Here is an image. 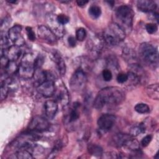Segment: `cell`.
Segmentation results:
<instances>
[{
	"label": "cell",
	"mask_w": 159,
	"mask_h": 159,
	"mask_svg": "<svg viewBox=\"0 0 159 159\" xmlns=\"http://www.w3.org/2000/svg\"><path fill=\"white\" fill-rule=\"evenodd\" d=\"M125 98V93L119 87H107L99 91L95 98L93 105L98 110L106 105H118Z\"/></svg>",
	"instance_id": "1"
},
{
	"label": "cell",
	"mask_w": 159,
	"mask_h": 159,
	"mask_svg": "<svg viewBox=\"0 0 159 159\" xmlns=\"http://www.w3.org/2000/svg\"><path fill=\"white\" fill-rule=\"evenodd\" d=\"M102 38L109 45H116L125 38V31L116 22L110 23L104 30Z\"/></svg>",
	"instance_id": "2"
},
{
	"label": "cell",
	"mask_w": 159,
	"mask_h": 159,
	"mask_svg": "<svg viewBox=\"0 0 159 159\" xmlns=\"http://www.w3.org/2000/svg\"><path fill=\"white\" fill-rule=\"evenodd\" d=\"M141 58L148 65L157 67L158 64V53L157 48L149 43H142L139 48Z\"/></svg>",
	"instance_id": "3"
},
{
	"label": "cell",
	"mask_w": 159,
	"mask_h": 159,
	"mask_svg": "<svg viewBox=\"0 0 159 159\" xmlns=\"http://www.w3.org/2000/svg\"><path fill=\"white\" fill-rule=\"evenodd\" d=\"M134 12L128 6L122 5L117 7L116 11V17L119 22L122 25L121 27L125 30V29H130L132 25Z\"/></svg>",
	"instance_id": "4"
},
{
	"label": "cell",
	"mask_w": 159,
	"mask_h": 159,
	"mask_svg": "<svg viewBox=\"0 0 159 159\" xmlns=\"http://www.w3.org/2000/svg\"><path fill=\"white\" fill-rule=\"evenodd\" d=\"M86 82V75L82 68L76 70L69 81L71 89L75 92L81 91L85 88Z\"/></svg>",
	"instance_id": "5"
},
{
	"label": "cell",
	"mask_w": 159,
	"mask_h": 159,
	"mask_svg": "<svg viewBox=\"0 0 159 159\" xmlns=\"http://www.w3.org/2000/svg\"><path fill=\"white\" fill-rule=\"evenodd\" d=\"M49 127L50 124L46 119L42 116H36L31 120L28 126V130L34 133H39L46 131Z\"/></svg>",
	"instance_id": "6"
},
{
	"label": "cell",
	"mask_w": 159,
	"mask_h": 159,
	"mask_svg": "<svg viewBox=\"0 0 159 159\" xmlns=\"http://www.w3.org/2000/svg\"><path fill=\"white\" fill-rule=\"evenodd\" d=\"M35 70L34 61L23 60L19 65L17 73L20 78L28 80L34 77Z\"/></svg>",
	"instance_id": "7"
},
{
	"label": "cell",
	"mask_w": 159,
	"mask_h": 159,
	"mask_svg": "<svg viewBox=\"0 0 159 159\" xmlns=\"http://www.w3.org/2000/svg\"><path fill=\"white\" fill-rule=\"evenodd\" d=\"M46 22L48 27L57 37H61L65 34L63 25L60 24L57 20V16L49 13L46 16Z\"/></svg>",
	"instance_id": "8"
},
{
	"label": "cell",
	"mask_w": 159,
	"mask_h": 159,
	"mask_svg": "<svg viewBox=\"0 0 159 159\" xmlns=\"http://www.w3.org/2000/svg\"><path fill=\"white\" fill-rule=\"evenodd\" d=\"M115 122V116L110 114H104L99 117L97 124L100 132L106 133L112 129Z\"/></svg>",
	"instance_id": "9"
},
{
	"label": "cell",
	"mask_w": 159,
	"mask_h": 159,
	"mask_svg": "<svg viewBox=\"0 0 159 159\" xmlns=\"http://www.w3.org/2000/svg\"><path fill=\"white\" fill-rule=\"evenodd\" d=\"M37 92L44 97L52 96L55 91V81L53 80H46L37 86Z\"/></svg>",
	"instance_id": "10"
},
{
	"label": "cell",
	"mask_w": 159,
	"mask_h": 159,
	"mask_svg": "<svg viewBox=\"0 0 159 159\" xmlns=\"http://www.w3.org/2000/svg\"><path fill=\"white\" fill-rule=\"evenodd\" d=\"M53 95H55V101H57V103L58 102L63 106L68 104L70 102V96L68 90L64 85L60 84L58 86L57 88H55V91Z\"/></svg>",
	"instance_id": "11"
},
{
	"label": "cell",
	"mask_w": 159,
	"mask_h": 159,
	"mask_svg": "<svg viewBox=\"0 0 159 159\" xmlns=\"http://www.w3.org/2000/svg\"><path fill=\"white\" fill-rule=\"evenodd\" d=\"M37 35L40 39L47 43H54L57 42V37L45 25H42L38 27Z\"/></svg>",
	"instance_id": "12"
},
{
	"label": "cell",
	"mask_w": 159,
	"mask_h": 159,
	"mask_svg": "<svg viewBox=\"0 0 159 159\" xmlns=\"http://www.w3.org/2000/svg\"><path fill=\"white\" fill-rule=\"evenodd\" d=\"M22 27L20 25H16L12 27L8 31L9 39L19 47L24 44V40L21 35Z\"/></svg>",
	"instance_id": "13"
},
{
	"label": "cell",
	"mask_w": 159,
	"mask_h": 159,
	"mask_svg": "<svg viewBox=\"0 0 159 159\" xmlns=\"http://www.w3.org/2000/svg\"><path fill=\"white\" fill-rule=\"evenodd\" d=\"M1 53H3L2 56H5L9 61H15L20 58L22 51L19 46L14 45L9 47L5 50L1 49Z\"/></svg>",
	"instance_id": "14"
},
{
	"label": "cell",
	"mask_w": 159,
	"mask_h": 159,
	"mask_svg": "<svg viewBox=\"0 0 159 159\" xmlns=\"http://www.w3.org/2000/svg\"><path fill=\"white\" fill-rule=\"evenodd\" d=\"M104 41L103 38L101 39L99 37H94V38L89 40L88 46L89 47V50H90L91 53L94 57H96L101 52L103 47Z\"/></svg>",
	"instance_id": "15"
},
{
	"label": "cell",
	"mask_w": 159,
	"mask_h": 159,
	"mask_svg": "<svg viewBox=\"0 0 159 159\" xmlns=\"http://www.w3.org/2000/svg\"><path fill=\"white\" fill-rule=\"evenodd\" d=\"M131 138L132 137L130 135L126 134H116L111 138L110 143L111 145L114 147H120L124 146L125 144V143Z\"/></svg>",
	"instance_id": "16"
},
{
	"label": "cell",
	"mask_w": 159,
	"mask_h": 159,
	"mask_svg": "<svg viewBox=\"0 0 159 159\" xmlns=\"http://www.w3.org/2000/svg\"><path fill=\"white\" fill-rule=\"evenodd\" d=\"M138 9L145 12H153L157 8V4L152 0H140L137 2Z\"/></svg>",
	"instance_id": "17"
},
{
	"label": "cell",
	"mask_w": 159,
	"mask_h": 159,
	"mask_svg": "<svg viewBox=\"0 0 159 159\" xmlns=\"http://www.w3.org/2000/svg\"><path fill=\"white\" fill-rule=\"evenodd\" d=\"M44 108L46 116L48 118L52 119L58 111V103L55 100H48L45 102Z\"/></svg>",
	"instance_id": "18"
},
{
	"label": "cell",
	"mask_w": 159,
	"mask_h": 159,
	"mask_svg": "<svg viewBox=\"0 0 159 159\" xmlns=\"http://www.w3.org/2000/svg\"><path fill=\"white\" fill-rule=\"evenodd\" d=\"M53 59L56 63L57 68L58 70L59 75L61 76H64L66 72V65L63 57L58 52L53 53Z\"/></svg>",
	"instance_id": "19"
},
{
	"label": "cell",
	"mask_w": 159,
	"mask_h": 159,
	"mask_svg": "<svg viewBox=\"0 0 159 159\" xmlns=\"http://www.w3.org/2000/svg\"><path fill=\"white\" fill-rule=\"evenodd\" d=\"M146 93L147 95L153 99L158 100L159 98V87L158 84H153L146 88Z\"/></svg>",
	"instance_id": "20"
},
{
	"label": "cell",
	"mask_w": 159,
	"mask_h": 159,
	"mask_svg": "<svg viewBox=\"0 0 159 159\" xmlns=\"http://www.w3.org/2000/svg\"><path fill=\"white\" fill-rule=\"evenodd\" d=\"M80 104L78 102H75L73 104V107L71 109L70 112L68 116V121L69 122H75L80 117V112L78 111V107L80 106Z\"/></svg>",
	"instance_id": "21"
},
{
	"label": "cell",
	"mask_w": 159,
	"mask_h": 159,
	"mask_svg": "<svg viewBox=\"0 0 159 159\" xmlns=\"http://www.w3.org/2000/svg\"><path fill=\"white\" fill-rule=\"evenodd\" d=\"M88 151L89 154L95 157H101L102 155V148L96 144L90 143L88 145Z\"/></svg>",
	"instance_id": "22"
},
{
	"label": "cell",
	"mask_w": 159,
	"mask_h": 159,
	"mask_svg": "<svg viewBox=\"0 0 159 159\" xmlns=\"http://www.w3.org/2000/svg\"><path fill=\"white\" fill-rule=\"evenodd\" d=\"M146 129V127L144 125V124H140L139 125L133 126L129 132V135L131 137H137L141 134L142 133L144 132Z\"/></svg>",
	"instance_id": "23"
},
{
	"label": "cell",
	"mask_w": 159,
	"mask_h": 159,
	"mask_svg": "<svg viewBox=\"0 0 159 159\" xmlns=\"http://www.w3.org/2000/svg\"><path fill=\"white\" fill-rule=\"evenodd\" d=\"M124 147H125L133 151V152H137L139 150V143L137 140L135 139H132V138L129 140L124 145Z\"/></svg>",
	"instance_id": "24"
},
{
	"label": "cell",
	"mask_w": 159,
	"mask_h": 159,
	"mask_svg": "<svg viewBox=\"0 0 159 159\" xmlns=\"http://www.w3.org/2000/svg\"><path fill=\"white\" fill-rule=\"evenodd\" d=\"M19 66L14 61H9L5 68V72L8 75H12L17 71Z\"/></svg>",
	"instance_id": "25"
},
{
	"label": "cell",
	"mask_w": 159,
	"mask_h": 159,
	"mask_svg": "<svg viewBox=\"0 0 159 159\" xmlns=\"http://www.w3.org/2000/svg\"><path fill=\"white\" fill-rule=\"evenodd\" d=\"M16 157L19 159H32L33 157L30 151L25 149H19L16 153Z\"/></svg>",
	"instance_id": "26"
},
{
	"label": "cell",
	"mask_w": 159,
	"mask_h": 159,
	"mask_svg": "<svg viewBox=\"0 0 159 159\" xmlns=\"http://www.w3.org/2000/svg\"><path fill=\"white\" fill-rule=\"evenodd\" d=\"M88 12L93 18L96 19L101 16V9L99 6H98L96 5H93L89 8Z\"/></svg>",
	"instance_id": "27"
},
{
	"label": "cell",
	"mask_w": 159,
	"mask_h": 159,
	"mask_svg": "<svg viewBox=\"0 0 159 159\" xmlns=\"http://www.w3.org/2000/svg\"><path fill=\"white\" fill-rule=\"evenodd\" d=\"M134 109L136 112L140 114H145L150 111V107L145 103H139L136 104Z\"/></svg>",
	"instance_id": "28"
},
{
	"label": "cell",
	"mask_w": 159,
	"mask_h": 159,
	"mask_svg": "<svg viewBox=\"0 0 159 159\" xmlns=\"http://www.w3.org/2000/svg\"><path fill=\"white\" fill-rule=\"evenodd\" d=\"M86 31L84 28H79L76 32V39L79 41H83L86 37Z\"/></svg>",
	"instance_id": "29"
},
{
	"label": "cell",
	"mask_w": 159,
	"mask_h": 159,
	"mask_svg": "<svg viewBox=\"0 0 159 159\" xmlns=\"http://www.w3.org/2000/svg\"><path fill=\"white\" fill-rule=\"evenodd\" d=\"M1 49H3L4 48L6 49L8 48V45H9V39L7 36L6 35L5 32H1Z\"/></svg>",
	"instance_id": "30"
},
{
	"label": "cell",
	"mask_w": 159,
	"mask_h": 159,
	"mask_svg": "<svg viewBox=\"0 0 159 159\" xmlns=\"http://www.w3.org/2000/svg\"><path fill=\"white\" fill-rule=\"evenodd\" d=\"M145 29L148 34H153L157 31L158 26L156 24L154 23H148L145 25Z\"/></svg>",
	"instance_id": "31"
},
{
	"label": "cell",
	"mask_w": 159,
	"mask_h": 159,
	"mask_svg": "<svg viewBox=\"0 0 159 159\" xmlns=\"http://www.w3.org/2000/svg\"><path fill=\"white\" fill-rule=\"evenodd\" d=\"M57 20L60 24L63 25L69 22L70 19L66 15L64 14H60L57 16Z\"/></svg>",
	"instance_id": "32"
},
{
	"label": "cell",
	"mask_w": 159,
	"mask_h": 159,
	"mask_svg": "<svg viewBox=\"0 0 159 159\" xmlns=\"http://www.w3.org/2000/svg\"><path fill=\"white\" fill-rule=\"evenodd\" d=\"M102 76L105 81H110L112 78V74L110 70L104 69L102 71Z\"/></svg>",
	"instance_id": "33"
},
{
	"label": "cell",
	"mask_w": 159,
	"mask_h": 159,
	"mask_svg": "<svg viewBox=\"0 0 159 159\" xmlns=\"http://www.w3.org/2000/svg\"><path fill=\"white\" fill-rule=\"evenodd\" d=\"M43 63V58L42 55H39L34 61L35 69L40 68Z\"/></svg>",
	"instance_id": "34"
},
{
	"label": "cell",
	"mask_w": 159,
	"mask_h": 159,
	"mask_svg": "<svg viewBox=\"0 0 159 159\" xmlns=\"http://www.w3.org/2000/svg\"><path fill=\"white\" fill-rule=\"evenodd\" d=\"M116 80L119 83H124L128 80V75L127 74L124 73H119L117 76Z\"/></svg>",
	"instance_id": "35"
},
{
	"label": "cell",
	"mask_w": 159,
	"mask_h": 159,
	"mask_svg": "<svg viewBox=\"0 0 159 159\" xmlns=\"http://www.w3.org/2000/svg\"><path fill=\"white\" fill-rule=\"evenodd\" d=\"M26 32H27V37H28L29 39L31 41H34L35 40V33L33 31L32 29L30 27H27Z\"/></svg>",
	"instance_id": "36"
},
{
	"label": "cell",
	"mask_w": 159,
	"mask_h": 159,
	"mask_svg": "<svg viewBox=\"0 0 159 159\" xmlns=\"http://www.w3.org/2000/svg\"><path fill=\"white\" fill-rule=\"evenodd\" d=\"M152 136L151 135H147L145 136L141 140V144L143 147H147L152 141Z\"/></svg>",
	"instance_id": "37"
},
{
	"label": "cell",
	"mask_w": 159,
	"mask_h": 159,
	"mask_svg": "<svg viewBox=\"0 0 159 159\" xmlns=\"http://www.w3.org/2000/svg\"><path fill=\"white\" fill-rule=\"evenodd\" d=\"M68 42L71 47H75L76 43V39L73 36H70L68 39Z\"/></svg>",
	"instance_id": "38"
},
{
	"label": "cell",
	"mask_w": 159,
	"mask_h": 159,
	"mask_svg": "<svg viewBox=\"0 0 159 159\" xmlns=\"http://www.w3.org/2000/svg\"><path fill=\"white\" fill-rule=\"evenodd\" d=\"M88 2V1H83V0H80L76 1V3L79 6H85Z\"/></svg>",
	"instance_id": "39"
},
{
	"label": "cell",
	"mask_w": 159,
	"mask_h": 159,
	"mask_svg": "<svg viewBox=\"0 0 159 159\" xmlns=\"http://www.w3.org/2000/svg\"><path fill=\"white\" fill-rule=\"evenodd\" d=\"M7 1L9 2V3H14V4H15V3H16L17 2V1H15V0H13V1H9V0H7Z\"/></svg>",
	"instance_id": "40"
}]
</instances>
